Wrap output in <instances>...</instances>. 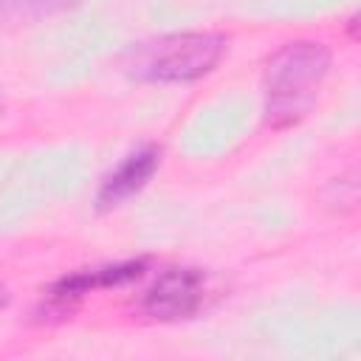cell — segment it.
<instances>
[{"instance_id":"obj_1","label":"cell","mask_w":361,"mask_h":361,"mask_svg":"<svg viewBox=\"0 0 361 361\" xmlns=\"http://www.w3.org/2000/svg\"><path fill=\"white\" fill-rule=\"evenodd\" d=\"M330 71V51L313 39L285 42L265 65V124L285 130L299 124Z\"/></svg>"},{"instance_id":"obj_2","label":"cell","mask_w":361,"mask_h":361,"mask_svg":"<svg viewBox=\"0 0 361 361\" xmlns=\"http://www.w3.org/2000/svg\"><path fill=\"white\" fill-rule=\"evenodd\" d=\"M226 48L228 39L212 31L164 34L135 45L127 56V71L141 82H161V85L195 82L220 65Z\"/></svg>"},{"instance_id":"obj_3","label":"cell","mask_w":361,"mask_h":361,"mask_svg":"<svg viewBox=\"0 0 361 361\" xmlns=\"http://www.w3.org/2000/svg\"><path fill=\"white\" fill-rule=\"evenodd\" d=\"M206 299V274L200 268H166L144 293L141 307L158 322L192 319Z\"/></svg>"},{"instance_id":"obj_4","label":"cell","mask_w":361,"mask_h":361,"mask_svg":"<svg viewBox=\"0 0 361 361\" xmlns=\"http://www.w3.org/2000/svg\"><path fill=\"white\" fill-rule=\"evenodd\" d=\"M147 271L144 259H127V262H113V265H96V268H82L73 274L59 276L51 288H48V313H71L76 307V302L99 288H116V285H127L133 279H141Z\"/></svg>"},{"instance_id":"obj_5","label":"cell","mask_w":361,"mask_h":361,"mask_svg":"<svg viewBox=\"0 0 361 361\" xmlns=\"http://www.w3.org/2000/svg\"><path fill=\"white\" fill-rule=\"evenodd\" d=\"M158 161H161V149L147 144V147H138L135 152H130L99 186L96 192V206L99 212H107V209H116L121 206L127 197H133L138 189H144V183L155 175L158 169Z\"/></svg>"},{"instance_id":"obj_6","label":"cell","mask_w":361,"mask_h":361,"mask_svg":"<svg viewBox=\"0 0 361 361\" xmlns=\"http://www.w3.org/2000/svg\"><path fill=\"white\" fill-rule=\"evenodd\" d=\"M79 0H3V11L11 17H42L62 11Z\"/></svg>"},{"instance_id":"obj_7","label":"cell","mask_w":361,"mask_h":361,"mask_svg":"<svg viewBox=\"0 0 361 361\" xmlns=\"http://www.w3.org/2000/svg\"><path fill=\"white\" fill-rule=\"evenodd\" d=\"M8 305V288L6 285H0V310Z\"/></svg>"},{"instance_id":"obj_8","label":"cell","mask_w":361,"mask_h":361,"mask_svg":"<svg viewBox=\"0 0 361 361\" xmlns=\"http://www.w3.org/2000/svg\"><path fill=\"white\" fill-rule=\"evenodd\" d=\"M0 107H3V104H0Z\"/></svg>"}]
</instances>
